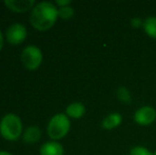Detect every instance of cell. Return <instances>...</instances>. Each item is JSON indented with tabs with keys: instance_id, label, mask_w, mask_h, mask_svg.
Returning <instances> with one entry per match:
<instances>
[{
	"instance_id": "6da1fadb",
	"label": "cell",
	"mask_w": 156,
	"mask_h": 155,
	"mask_svg": "<svg viewBox=\"0 0 156 155\" xmlns=\"http://www.w3.org/2000/svg\"><path fill=\"white\" fill-rule=\"evenodd\" d=\"M58 16V10L52 2L41 1L35 4L30 14V23L35 29L45 31L54 25Z\"/></svg>"
},
{
	"instance_id": "7a4b0ae2",
	"label": "cell",
	"mask_w": 156,
	"mask_h": 155,
	"mask_svg": "<svg viewBox=\"0 0 156 155\" xmlns=\"http://www.w3.org/2000/svg\"><path fill=\"white\" fill-rule=\"evenodd\" d=\"M23 133L21 120L15 114H6L0 120V134L6 140H17Z\"/></svg>"
},
{
	"instance_id": "3957f363",
	"label": "cell",
	"mask_w": 156,
	"mask_h": 155,
	"mask_svg": "<svg viewBox=\"0 0 156 155\" xmlns=\"http://www.w3.org/2000/svg\"><path fill=\"white\" fill-rule=\"evenodd\" d=\"M70 130V120L66 114H55L49 120L47 125V134L53 140L63 138Z\"/></svg>"
},
{
	"instance_id": "277c9868",
	"label": "cell",
	"mask_w": 156,
	"mask_h": 155,
	"mask_svg": "<svg viewBox=\"0 0 156 155\" xmlns=\"http://www.w3.org/2000/svg\"><path fill=\"white\" fill-rule=\"evenodd\" d=\"M21 62L29 70H35L43 62V53L37 46L29 45L23 48L21 52Z\"/></svg>"
},
{
	"instance_id": "5b68a950",
	"label": "cell",
	"mask_w": 156,
	"mask_h": 155,
	"mask_svg": "<svg viewBox=\"0 0 156 155\" xmlns=\"http://www.w3.org/2000/svg\"><path fill=\"white\" fill-rule=\"evenodd\" d=\"M6 39L12 45H19L27 37V28L20 23H15L9 26L5 31Z\"/></svg>"
},
{
	"instance_id": "8992f818",
	"label": "cell",
	"mask_w": 156,
	"mask_h": 155,
	"mask_svg": "<svg viewBox=\"0 0 156 155\" xmlns=\"http://www.w3.org/2000/svg\"><path fill=\"white\" fill-rule=\"evenodd\" d=\"M156 120V110L152 106H142L134 114V121L139 125H150Z\"/></svg>"
},
{
	"instance_id": "52a82bcc",
	"label": "cell",
	"mask_w": 156,
	"mask_h": 155,
	"mask_svg": "<svg viewBox=\"0 0 156 155\" xmlns=\"http://www.w3.org/2000/svg\"><path fill=\"white\" fill-rule=\"evenodd\" d=\"M4 5L14 12H26L34 8V0H5Z\"/></svg>"
},
{
	"instance_id": "ba28073f",
	"label": "cell",
	"mask_w": 156,
	"mask_h": 155,
	"mask_svg": "<svg viewBox=\"0 0 156 155\" xmlns=\"http://www.w3.org/2000/svg\"><path fill=\"white\" fill-rule=\"evenodd\" d=\"M41 155H64V148L58 141H47L39 149Z\"/></svg>"
},
{
	"instance_id": "9c48e42d",
	"label": "cell",
	"mask_w": 156,
	"mask_h": 155,
	"mask_svg": "<svg viewBox=\"0 0 156 155\" xmlns=\"http://www.w3.org/2000/svg\"><path fill=\"white\" fill-rule=\"evenodd\" d=\"M41 131L37 125H30L23 132V141L27 145H32L41 139Z\"/></svg>"
},
{
	"instance_id": "30bf717a",
	"label": "cell",
	"mask_w": 156,
	"mask_h": 155,
	"mask_svg": "<svg viewBox=\"0 0 156 155\" xmlns=\"http://www.w3.org/2000/svg\"><path fill=\"white\" fill-rule=\"evenodd\" d=\"M122 122V115L119 113H112L108 114L102 120V128L104 130H114L118 128Z\"/></svg>"
},
{
	"instance_id": "8fae6325",
	"label": "cell",
	"mask_w": 156,
	"mask_h": 155,
	"mask_svg": "<svg viewBox=\"0 0 156 155\" xmlns=\"http://www.w3.org/2000/svg\"><path fill=\"white\" fill-rule=\"evenodd\" d=\"M85 111H86V108L83 103L72 102L66 107V115L70 118H73V119H79V118L84 116Z\"/></svg>"
},
{
	"instance_id": "7c38bea8",
	"label": "cell",
	"mask_w": 156,
	"mask_h": 155,
	"mask_svg": "<svg viewBox=\"0 0 156 155\" xmlns=\"http://www.w3.org/2000/svg\"><path fill=\"white\" fill-rule=\"evenodd\" d=\"M142 29L147 33V35L151 38L156 39V16H149L144 20Z\"/></svg>"
},
{
	"instance_id": "4fadbf2b",
	"label": "cell",
	"mask_w": 156,
	"mask_h": 155,
	"mask_svg": "<svg viewBox=\"0 0 156 155\" xmlns=\"http://www.w3.org/2000/svg\"><path fill=\"white\" fill-rule=\"evenodd\" d=\"M117 99L123 104H131L132 103V95L131 91L126 88L125 86H120L117 88L116 91Z\"/></svg>"
},
{
	"instance_id": "5bb4252c",
	"label": "cell",
	"mask_w": 156,
	"mask_h": 155,
	"mask_svg": "<svg viewBox=\"0 0 156 155\" xmlns=\"http://www.w3.org/2000/svg\"><path fill=\"white\" fill-rule=\"evenodd\" d=\"M74 15V10L70 5L61 6L58 8V17L63 19H70L72 18Z\"/></svg>"
},
{
	"instance_id": "9a60e30c",
	"label": "cell",
	"mask_w": 156,
	"mask_h": 155,
	"mask_svg": "<svg viewBox=\"0 0 156 155\" xmlns=\"http://www.w3.org/2000/svg\"><path fill=\"white\" fill-rule=\"evenodd\" d=\"M129 155H154L153 152H151L149 149L142 146H136L133 147L129 151Z\"/></svg>"
},
{
	"instance_id": "2e32d148",
	"label": "cell",
	"mask_w": 156,
	"mask_h": 155,
	"mask_svg": "<svg viewBox=\"0 0 156 155\" xmlns=\"http://www.w3.org/2000/svg\"><path fill=\"white\" fill-rule=\"evenodd\" d=\"M144 19H141L139 17H133L131 19V25L133 28L135 29H139V28H142L144 27Z\"/></svg>"
},
{
	"instance_id": "e0dca14e",
	"label": "cell",
	"mask_w": 156,
	"mask_h": 155,
	"mask_svg": "<svg viewBox=\"0 0 156 155\" xmlns=\"http://www.w3.org/2000/svg\"><path fill=\"white\" fill-rule=\"evenodd\" d=\"M56 4L61 6H66L70 4V0H56Z\"/></svg>"
},
{
	"instance_id": "ac0fdd59",
	"label": "cell",
	"mask_w": 156,
	"mask_h": 155,
	"mask_svg": "<svg viewBox=\"0 0 156 155\" xmlns=\"http://www.w3.org/2000/svg\"><path fill=\"white\" fill-rule=\"evenodd\" d=\"M2 46H3V34H2L1 30H0V51L2 49Z\"/></svg>"
},
{
	"instance_id": "d6986e66",
	"label": "cell",
	"mask_w": 156,
	"mask_h": 155,
	"mask_svg": "<svg viewBox=\"0 0 156 155\" xmlns=\"http://www.w3.org/2000/svg\"><path fill=\"white\" fill-rule=\"evenodd\" d=\"M0 155H13V154H11L10 152H6V151H0Z\"/></svg>"
},
{
	"instance_id": "ffe728a7",
	"label": "cell",
	"mask_w": 156,
	"mask_h": 155,
	"mask_svg": "<svg viewBox=\"0 0 156 155\" xmlns=\"http://www.w3.org/2000/svg\"><path fill=\"white\" fill-rule=\"evenodd\" d=\"M154 155H156V150H155V152H154Z\"/></svg>"
}]
</instances>
